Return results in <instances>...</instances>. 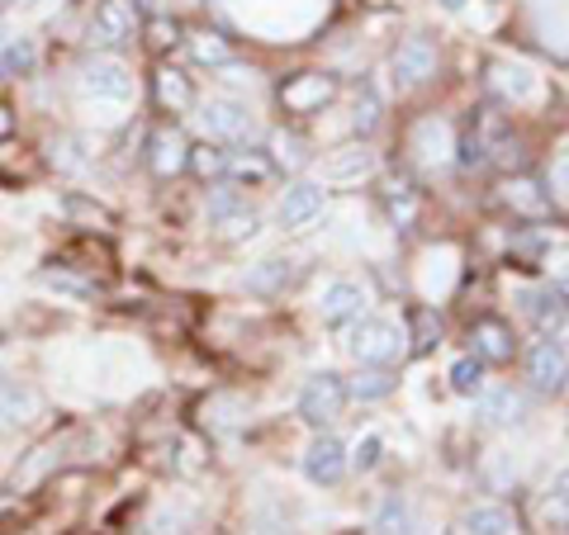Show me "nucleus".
Returning <instances> with one entry per match:
<instances>
[{"label":"nucleus","mask_w":569,"mask_h":535,"mask_svg":"<svg viewBox=\"0 0 569 535\" xmlns=\"http://www.w3.org/2000/svg\"><path fill=\"white\" fill-rule=\"evenodd\" d=\"M14 133H20V119H14V104L0 95V142H10Z\"/></svg>","instance_id":"37998d69"},{"label":"nucleus","mask_w":569,"mask_h":535,"mask_svg":"<svg viewBox=\"0 0 569 535\" xmlns=\"http://www.w3.org/2000/svg\"><path fill=\"white\" fill-rule=\"evenodd\" d=\"M62 213L71 223H81V228H114V213L104 209V204H96V200H86L81 190H71L67 200H62Z\"/></svg>","instance_id":"c85d7f7f"},{"label":"nucleus","mask_w":569,"mask_h":535,"mask_svg":"<svg viewBox=\"0 0 569 535\" xmlns=\"http://www.w3.org/2000/svg\"><path fill=\"white\" fill-rule=\"evenodd\" d=\"M550 185H556L560 200H569V148L556 152V162H550Z\"/></svg>","instance_id":"79ce46f5"},{"label":"nucleus","mask_w":569,"mask_h":535,"mask_svg":"<svg viewBox=\"0 0 569 535\" xmlns=\"http://www.w3.org/2000/svg\"><path fill=\"white\" fill-rule=\"evenodd\" d=\"M342 407H347V380L342 374H313V380L305 384V394H299V417H305L309 426H328L342 417Z\"/></svg>","instance_id":"0eeeda50"},{"label":"nucleus","mask_w":569,"mask_h":535,"mask_svg":"<svg viewBox=\"0 0 569 535\" xmlns=\"http://www.w3.org/2000/svg\"><path fill=\"white\" fill-rule=\"evenodd\" d=\"M133 10H142L152 20V14H167V0H133Z\"/></svg>","instance_id":"c03bdc74"},{"label":"nucleus","mask_w":569,"mask_h":535,"mask_svg":"<svg viewBox=\"0 0 569 535\" xmlns=\"http://www.w3.org/2000/svg\"><path fill=\"white\" fill-rule=\"evenodd\" d=\"M512 531H518V522H512V512L498 507V503H475L466 512V535H512Z\"/></svg>","instance_id":"a878e982"},{"label":"nucleus","mask_w":569,"mask_h":535,"mask_svg":"<svg viewBox=\"0 0 569 535\" xmlns=\"http://www.w3.org/2000/svg\"><path fill=\"white\" fill-rule=\"evenodd\" d=\"M361 309H366V290L356 280H332V284H323V294H318V313H323L328 327H342L351 317H361Z\"/></svg>","instance_id":"ddd939ff"},{"label":"nucleus","mask_w":569,"mask_h":535,"mask_svg":"<svg viewBox=\"0 0 569 535\" xmlns=\"http://www.w3.org/2000/svg\"><path fill=\"white\" fill-rule=\"evenodd\" d=\"M186 162H190V142H186V133L176 129V123H167V129H157L148 138V166H152L157 181H171V175H181Z\"/></svg>","instance_id":"9d476101"},{"label":"nucleus","mask_w":569,"mask_h":535,"mask_svg":"<svg viewBox=\"0 0 569 535\" xmlns=\"http://www.w3.org/2000/svg\"><path fill=\"white\" fill-rule=\"evenodd\" d=\"M271 162L276 166H284V171H299V166H305L309 162V152H305V138H299V133H276L271 138Z\"/></svg>","instance_id":"72a5a7b5"},{"label":"nucleus","mask_w":569,"mask_h":535,"mask_svg":"<svg viewBox=\"0 0 569 535\" xmlns=\"http://www.w3.org/2000/svg\"><path fill=\"white\" fill-rule=\"evenodd\" d=\"M142 39H148V48H157V52H167V48H176L186 39V29L171 20V14H152L148 24H142Z\"/></svg>","instance_id":"c9c22d12"},{"label":"nucleus","mask_w":569,"mask_h":535,"mask_svg":"<svg viewBox=\"0 0 569 535\" xmlns=\"http://www.w3.org/2000/svg\"><path fill=\"white\" fill-rule=\"evenodd\" d=\"M347 351L361 365H395L408 355V332L395 323V317H356Z\"/></svg>","instance_id":"f03ea898"},{"label":"nucleus","mask_w":569,"mask_h":535,"mask_svg":"<svg viewBox=\"0 0 569 535\" xmlns=\"http://www.w3.org/2000/svg\"><path fill=\"white\" fill-rule=\"evenodd\" d=\"M43 417V394L24 374H0V432H29Z\"/></svg>","instance_id":"423d86ee"},{"label":"nucleus","mask_w":569,"mask_h":535,"mask_svg":"<svg viewBox=\"0 0 569 535\" xmlns=\"http://www.w3.org/2000/svg\"><path fill=\"white\" fill-rule=\"evenodd\" d=\"M370 166H376V152L370 148H342L323 162V175L328 181H361V175H370Z\"/></svg>","instance_id":"393cba45"},{"label":"nucleus","mask_w":569,"mask_h":535,"mask_svg":"<svg viewBox=\"0 0 569 535\" xmlns=\"http://www.w3.org/2000/svg\"><path fill=\"white\" fill-rule=\"evenodd\" d=\"M305 474H309V484H323V488L337 484L347 474V445L337 436H318L305 451Z\"/></svg>","instance_id":"2eb2a0df"},{"label":"nucleus","mask_w":569,"mask_h":535,"mask_svg":"<svg viewBox=\"0 0 569 535\" xmlns=\"http://www.w3.org/2000/svg\"><path fill=\"white\" fill-rule=\"evenodd\" d=\"M437 342H441V317H437L432 309H418V313H413V346H408V351L427 355Z\"/></svg>","instance_id":"4c0bfd02"},{"label":"nucleus","mask_w":569,"mask_h":535,"mask_svg":"<svg viewBox=\"0 0 569 535\" xmlns=\"http://www.w3.org/2000/svg\"><path fill=\"white\" fill-rule=\"evenodd\" d=\"M77 85L96 104H129L133 100V71L119 52H91L77 71Z\"/></svg>","instance_id":"f257e3e1"},{"label":"nucleus","mask_w":569,"mask_h":535,"mask_svg":"<svg viewBox=\"0 0 569 535\" xmlns=\"http://www.w3.org/2000/svg\"><path fill=\"white\" fill-rule=\"evenodd\" d=\"M437 71V48L432 39H422V33H413V39H403L395 48V81L399 85H422L427 77Z\"/></svg>","instance_id":"4468645a"},{"label":"nucleus","mask_w":569,"mask_h":535,"mask_svg":"<svg viewBox=\"0 0 569 535\" xmlns=\"http://www.w3.org/2000/svg\"><path fill=\"white\" fill-rule=\"evenodd\" d=\"M186 52L200 67H209V71H219V67H228V62H238V52H233V43L223 39V33H213V29H194V33H186Z\"/></svg>","instance_id":"aec40b11"},{"label":"nucleus","mask_w":569,"mask_h":535,"mask_svg":"<svg viewBox=\"0 0 569 535\" xmlns=\"http://www.w3.org/2000/svg\"><path fill=\"white\" fill-rule=\"evenodd\" d=\"M271 171H276V162H271L266 152H252V148H247V152H238V157H228V175H233V181H252V185H261Z\"/></svg>","instance_id":"473e14b6"},{"label":"nucleus","mask_w":569,"mask_h":535,"mask_svg":"<svg viewBox=\"0 0 569 535\" xmlns=\"http://www.w3.org/2000/svg\"><path fill=\"white\" fill-rule=\"evenodd\" d=\"M186 171H194L200 181H219V175H228V152L219 142H200V148H190Z\"/></svg>","instance_id":"7c9ffc66"},{"label":"nucleus","mask_w":569,"mask_h":535,"mask_svg":"<svg viewBox=\"0 0 569 535\" xmlns=\"http://www.w3.org/2000/svg\"><path fill=\"white\" fill-rule=\"evenodd\" d=\"M295 280V261L290 256H266L247 271V290L252 294H284Z\"/></svg>","instance_id":"4be33fe9"},{"label":"nucleus","mask_w":569,"mask_h":535,"mask_svg":"<svg viewBox=\"0 0 569 535\" xmlns=\"http://www.w3.org/2000/svg\"><path fill=\"white\" fill-rule=\"evenodd\" d=\"M556 493H560L565 503H569V470H560V474H556Z\"/></svg>","instance_id":"a18cd8bd"},{"label":"nucleus","mask_w":569,"mask_h":535,"mask_svg":"<svg viewBox=\"0 0 569 535\" xmlns=\"http://www.w3.org/2000/svg\"><path fill=\"white\" fill-rule=\"evenodd\" d=\"M323 200H328V190L323 185H309V181H299L284 190V200H280V223L284 228H305L313 223L318 213H323Z\"/></svg>","instance_id":"6ab92c4d"},{"label":"nucleus","mask_w":569,"mask_h":535,"mask_svg":"<svg viewBox=\"0 0 569 535\" xmlns=\"http://www.w3.org/2000/svg\"><path fill=\"white\" fill-rule=\"evenodd\" d=\"M475 413L489 426H522L527 422V394H518V388H485L475 403Z\"/></svg>","instance_id":"dca6fc26"},{"label":"nucleus","mask_w":569,"mask_h":535,"mask_svg":"<svg viewBox=\"0 0 569 535\" xmlns=\"http://www.w3.org/2000/svg\"><path fill=\"white\" fill-rule=\"evenodd\" d=\"M20 10H43V6H58V0H14Z\"/></svg>","instance_id":"49530a36"},{"label":"nucleus","mask_w":569,"mask_h":535,"mask_svg":"<svg viewBox=\"0 0 569 535\" xmlns=\"http://www.w3.org/2000/svg\"><path fill=\"white\" fill-rule=\"evenodd\" d=\"M565 388H569V380H565Z\"/></svg>","instance_id":"8fccbe9b"},{"label":"nucleus","mask_w":569,"mask_h":535,"mask_svg":"<svg viewBox=\"0 0 569 535\" xmlns=\"http://www.w3.org/2000/svg\"><path fill=\"white\" fill-rule=\"evenodd\" d=\"M39 58H43V48L33 33H10V39L0 43V85L29 81L33 71H39Z\"/></svg>","instance_id":"f8f14e48"},{"label":"nucleus","mask_w":569,"mask_h":535,"mask_svg":"<svg viewBox=\"0 0 569 535\" xmlns=\"http://www.w3.org/2000/svg\"><path fill=\"white\" fill-rule=\"evenodd\" d=\"M451 388L466 394V398L485 394V361H479V355H460V361L451 365Z\"/></svg>","instance_id":"2f4dec72"},{"label":"nucleus","mask_w":569,"mask_h":535,"mask_svg":"<svg viewBox=\"0 0 569 535\" xmlns=\"http://www.w3.org/2000/svg\"><path fill=\"white\" fill-rule=\"evenodd\" d=\"M541 265H546V275L556 280V284H569V242H560V246H546Z\"/></svg>","instance_id":"ea45409f"},{"label":"nucleus","mask_w":569,"mask_h":535,"mask_svg":"<svg viewBox=\"0 0 569 535\" xmlns=\"http://www.w3.org/2000/svg\"><path fill=\"white\" fill-rule=\"evenodd\" d=\"M376 531H380V535H418V516H413V507H408L403 493H389L385 503H380Z\"/></svg>","instance_id":"bb28decb"},{"label":"nucleus","mask_w":569,"mask_h":535,"mask_svg":"<svg viewBox=\"0 0 569 535\" xmlns=\"http://www.w3.org/2000/svg\"><path fill=\"white\" fill-rule=\"evenodd\" d=\"M537 522H541L546 535H565L569 531V503H565L560 493H546L541 503H537Z\"/></svg>","instance_id":"e433bc0d"},{"label":"nucleus","mask_w":569,"mask_h":535,"mask_svg":"<svg viewBox=\"0 0 569 535\" xmlns=\"http://www.w3.org/2000/svg\"><path fill=\"white\" fill-rule=\"evenodd\" d=\"M389 388H395V374H389L385 365H370V370H361L356 380L347 384V398H361V403H376V398H385Z\"/></svg>","instance_id":"c756f323"},{"label":"nucleus","mask_w":569,"mask_h":535,"mask_svg":"<svg viewBox=\"0 0 569 535\" xmlns=\"http://www.w3.org/2000/svg\"><path fill=\"white\" fill-rule=\"evenodd\" d=\"M470 342H475V355H479L485 365H508L512 351H518L512 332L498 323V317H479V323L470 327Z\"/></svg>","instance_id":"a211bd4d"},{"label":"nucleus","mask_w":569,"mask_h":535,"mask_svg":"<svg viewBox=\"0 0 569 535\" xmlns=\"http://www.w3.org/2000/svg\"><path fill=\"white\" fill-rule=\"evenodd\" d=\"M376 123H380V104H376V95H366V100H356V114H351V129L356 133H376Z\"/></svg>","instance_id":"a19ab883"},{"label":"nucleus","mask_w":569,"mask_h":535,"mask_svg":"<svg viewBox=\"0 0 569 535\" xmlns=\"http://www.w3.org/2000/svg\"><path fill=\"white\" fill-rule=\"evenodd\" d=\"M380 451H385V436H380V432H370V436L356 441V451L347 455V465H351V470H361V474H370V470L380 465Z\"/></svg>","instance_id":"58836bf2"},{"label":"nucleus","mask_w":569,"mask_h":535,"mask_svg":"<svg viewBox=\"0 0 569 535\" xmlns=\"http://www.w3.org/2000/svg\"><path fill=\"white\" fill-rule=\"evenodd\" d=\"M441 6H447V10H460V6H466V0H441Z\"/></svg>","instance_id":"09e8293b"},{"label":"nucleus","mask_w":569,"mask_h":535,"mask_svg":"<svg viewBox=\"0 0 569 535\" xmlns=\"http://www.w3.org/2000/svg\"><path fill=\"white\" fill-rule=\"evenodd\" d=\"M518 303L531 317V327H537L541 336H550V342H556L560 327L569 323V294L560 290V284H546V290H518Z\"/></svg>","instance_id":"1a4fd4ad"},{"label":"nucleus","mask_w":569,"mask_h":535,"mask_svg":"<svg viewBox=\"0 0 569 535\" xmlns=\"http://www.w3.org/2000/svg\"><path fill=\"white\" fill-rule=\"evenodd\" d=\"M209 228L219 233L223 242H247V238H257L261 233V219L247 204H238V209H228V213H219V219H209Z\"/></svg>","instance_id":"cd10ccee"},{"label":"nucleus","mask_w":569,"mask_h":535,"mask_svg":"<svg viewBox=\"0 0 569 535\" xmlns=\"http://www.w3.org/2000/svg\"><path fill=\"white\" fill-rule=\"evenodd\" d=\"M503 200L512 213H527V219H546L550 213V194L541 190V181H531V175H518V181L503 185Z\"/></svg>","instance_id":"5701e85b"},{"label":"nucleus","mask_w":569,"mask_h":535,"mask_svg":"<svg viewBox=\"0 0 569 535\" xmlns=\"http://www.w3.org/2000/svg\"><path fill=\"white\" fill-rule=\"evenodd\" d=\"M67 451H71V436H43V441L33 445L29 455H20V460H14V470H10V478H6V493H14V497H20V493H29V488L48 484V478L62 470Z\"/></svg>","instance_id":"20e7f679"},{"label":"nucleus","mask_w":569,"mask_h":535,"mask_svg":"<svg viewBox=\"0 0 569 535\" xmlns=\"http://www.w3.org/2000/svg\"><path fill=\"white\" fill-rule=\"evenodd\" d=\"M493 91L508 95L512 104H522V100L541 95V81L531 77V67H522V62H493Z\"/></svg>","instance_id":"412c9836"},{"label":"nucleus","mask_w":569,"mask_h":535,"mask_svg":"<svg viewBox=\"0 0 569 535\" xmlns=\"http://www.w3.org/2000/svg\"><path fill=\"white\" fill-rule=\"evenodd\" d=\"M332 100H337V77H328V71H299V77L280 85L284 114H318Z\"/></svg>","instance_id":"6e6552de"},{"label":"nucleus","mask_w":569,"mask_h":535,"mask_svg":"<svg viewBox=\"0 0 569 535\" xmlns=\"http://www.w3.org/2000/svg\"><path fill=\"white\" fill-rule=\"evenodd\" d=\"M133 0H96L91 20H86V43H91V52H119L133 43Z\"/></svg>","instance_id":"7ed1b4c3"},{"label":"nucleus","mask_w":569,"mask_h":535,"mask_svg":"<svg viewBox=\"0 0 569 535\" xmlns=\"http://www.w3.org/2000/svg\"><path fill=\"white\" fill-rule=\"evenodd\" d=\"M200 129L209 142H247L257 129V114L247 100H233V95H213L200 104Z\"/></svg>","instance_id":"39448f33"},{"label":"nucleus","mask_w":569,"mask_h":535,"mask_svg":"<svg viewBox=\"0 0 569 535\" xmlns=\"http://www.w3.org/2000/svg\"><path fill=\"white\" fill-rule=\"evenodd\" d=\"M152 95L167 114H190L194 110V85L181 67H157L152 71Z\"/></svg>","instance_id":"f3484780"},{"label":"nucleus","mask_w":569,"mask_h":535,"mask_svg":"<svg viewBox=\"0 0 569 535\" xmlns=\"http://www.w3.org/2000/svg\"><path fill=\"white\" fill-rule=\"evenodd\" d=\"M413 152L422 157V162H447V157L456 152L451 148V129H447V123H441V119H422L418 123V133H413Z\"/></svg>","instance_id":"b1692460"},{"label":"nucleus","mask_w":569,"mask_h":535,"mask_svg":"<svg viewBox=\"0 0 569 535\" xmlns=\"http://www.w3.org/2000/svg\"><path fill=\"white\" fill-rule=\"evenodd\" d=\"M527 380L537 388H546V394H560V388H565L569 361H565V351L550 342V336H541V342L527 351Z\"/></svg>","instance_id":"9b49d317"},{"label":"nucleus","mask_w":569,"mask_h":535,"mask_svg":"<svg viewBox=\"0 0 569 535\" xmlns=\"http://www.w3.org/2000/svg\"><path fill=\"white\" fill-rule=\"evenodd\" d=\"M10 6H14V0H0V20H6V14H10Z\"/></svg>","instance_id":"de8ad7c7"},{"label":"nucleus","mask_w":569,"mask_h":535,"mask_svg":"<svg viewBox=\"0 0 569 535\" xmlns=\"http://www.w3.org/2000/svg\"><path fill=\"white\" fill-rule=\"evenodd\" d=\"M43 284H48V290H58V294H71V299H96V280L67 271V265H58V271H43Z\"/></svg>","instance_id":"f704fd0d"}]
</instances>
